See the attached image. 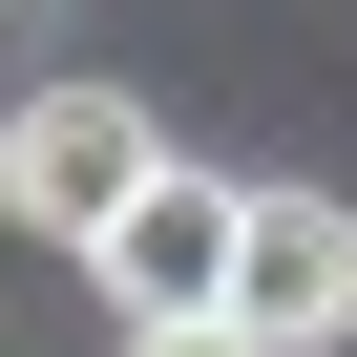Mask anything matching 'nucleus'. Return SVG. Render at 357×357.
<instances>
[{
	"instance_id": "nucleus-1",
	"label": "nucleus",
	"mask_w": 357,
	"mask_h": 357,
	"mask_svg": "<svg viewBox=\"0 0 357 357\" xmlns=\"http://www.w3.org/2000/svg\"><path fill=\"white\" fill-rule=\"evenodd\" d=\"M147 190H168V126H147L126 84H43L22 126H0V211H22V231H63V252H105Z\"/></svg>"
},
{
	"instance_id": "nucleus-2",
	"label": "nucleus",
	"mask_w": 357,
	"mask_h": 357,
	"mask_svg": "<svg viewBox=\"0 0 357 357\" xmlns=\"http://www.w3.org/2000/svg\"><path fill=\"white\" fill-rule=\"evenodd\" d=\"M231 336H252V357H336V336H357V211H336V190H252Z\"/></svg>"
},
{
	"instance_id": "nucleus-3",
	"label": "nucleus",
	"mask_w": 357,
	"mask_h": 357,
	"mask_svg": "<svg viewBox=\"0 0 357 357\" xmlns=\"http://www.w3.org/2000/svg\"><path fill=\"white\" fill-rule=\"evenodd\" d=\"M231 252H252V190L168 168V190L105 231V294H126V336H190V315H231Z\"/></svg>"
},
{
	"instance_id": "nucleus-4",
	"label": "nucleus",
	"mask_w": 357,
	"mask_h": 357,
	"mask_svg": "<svg viewBox=\"0 0 357 357\" xmlns=\"http://www.w3.org/2000/svg\"><path fill=\"white\" fill-rule=\"evenodd\" d=\"M126 357H252V336H231V315H190V336H126Z\"/></svg>"
}]
</instances>
